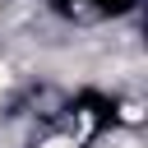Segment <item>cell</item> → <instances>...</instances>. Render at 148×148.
I'll return each instance as SVG.
<instances>
[{"instance_id": "obj_1", "label": "cell", "mask_w": 148, "mask_h": 148, "mask_svg": "<svg viewBox=\"0 0 148 148\" xmlns=\"http://www.w3.org/2000/svg\"><path fill=\"white\" fill-rule=\"evenodd\" d=\"M37 148H83V139L69 130V134H51V139H42Z\"/></svg>"}, {"instance_id": "obj_3", "label": "cell", "mask_w": 148, "mask_h": 148, "mask_svg": "<svg viewBox=\"0 0 148 148\" xmlns=\"http://www.w3.org/2000/svg\"><path fill=\"white\" fill-rule=\"evenodd\" d=\"M0 14H5V0H0Z\"/></svg>"}, {"instance_id": "obj_2", "label": "cell", "mask_w": 148, "mask_h": 148, "mask_svg": "<svg viewBox=\"0 0 148 148\" xmlns=\"http://www.w3.org/2000/svg\"><path fill=\"white\" fill-rule=\"evenodd\" d=\"M9 88H14V60H5V56H0V97H5Z\"/></svg>"}]
</instances>
